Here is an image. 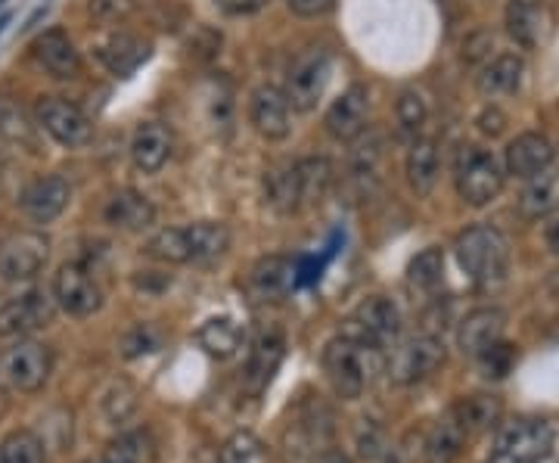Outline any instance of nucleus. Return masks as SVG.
Listing matches in <instances>:
<instances>
[{
    "label": "nucleus",
    "mask_w": 559,
    "mask_h": 463,
    "mask_svg": "<svg viewBox=\"0 0 559 463\" xmlns=\"http://www.w3.org/2000/svg\"><path fill=\"white\" fill-rule=\"evenodd\" d=\"M382 367H385V361H382V348H377V345L336 336L323 348V370L336 389V395L345 402L360 399L364 389L377 380Z\"/></svg>",
    "instance_id": "nucleus-1"
},
{
    "label": "nucleus",
    "mask_w": 559,
    "mask_h": 463,
    "mask_svg": "<svg viewBox=\"0 0 559 463\" xmlns=\"http://www.w3.org/2000/svg\"><path fill=\"white\" fill-rule=\"evenodd\" d=\"M457 252V264L463 268V274L476 283H498L503 281L507 268H510V249L503 234L495 227H466L454 242Z\"/></svg>",
    "instance_id": "nucleus-2"
},
{
    "label": "nucleus",
    "mask_w": 559,
    "mask_h": 463,
    "mask_svg": "<svg viewBox=\"0 0 559 463\" xmlns=\"http://www.w3.org/2000/svg\"><path fill=\"white\" fill-rule=\"evenodd\" d=\"M454 183L463 202L488 205L491 200H498V193L503 190V171L498 159L485 153L481 146H463L454 165Z\"/></svg>",
    "instance_id": "nucleus-3"
},
{
    "label": "nucleus",
    "mask_w": 559,
    "mask_h": 463,
    "mask_svg": "<svg viewBox=\"0 0 559 463\" xmlns=\"http://www.w3.org/2000/svg\"><path fill=\"white\" fill-rule=\"evenodd\" d=\"M333 75V54L323 47H308L305 54L296 57L289 66V79H286V100L299 112H311L323 97L326 84Z\"/></svg>",
    "instance_id": "nucleus-4"
},
{
    "label": "nucleus",
    "mask_w": 559,
    "mask_h": 463,
    "mask_svg": "<svg viewBox=\"0 0 559 463\" xmlns=\"http://www.w3.org/2000/svg\"><path fill=\"white\" fill-rule=\"evenodd\" d=\"M401 333V311L395 308L392 299L385 296H370L345 318L342 323L340 336H348V340H358V343L377 345V348H385L399 340Z\"/></svg>",
    "instance_id": "nucleus-5"
},
{
    "label": "nucleus",
    "mask_w": 559,
    "mask_h": 463,
    "mask_svg": "<svg viewBox=\"0 0 559 463\" xmlns=\"http://www.w3.org/2000/svg\"><path fill=\"white\" fill-rule=\"evenodd\" d=\"M50 370H53L50 348L32 343V340L10 345L0 355V380L10 389H16V392H38V389H44V383L50 380Z\"/></svg>",
    "instance_id": "nucleus-6"
},
{
    "label": "nucleus",
    "mask_w": 559,
    "mask_h": 463,
    "mask_svg": "<svg viewBox=\"0 0 559 463\" xmlns=\"http://www.w3.org/2000/svg\"><path fill=\"white\" fill-rule=\"evenodd\" d=\"M53 302L72 318H91L100 311L103 289L94 271L81 262H66L53 277Z\"/></svg>",
    "instance_id": "nucleus-7"
},
{
    "label": "nucleus",
    "mask_w": 559,
    "mask_h": 463,
    "mask_svg": "<svg viewBox=\"0 0 559 463\" xmlns=\"http://www.w3.org/2000/svg\"><path fill=\"white\" fill-rule=\"evenodd\" d=\"M50 256V240L38 230H16L0 242V277L10 283L32 281Z\"/></svg>",
    "instance_id": "nucleus-8"
},
{
    "label": "nucleus",
    "mask_w": 559,
    "mask_h": 463,
    "mask_svg": "<svg viewBox=\"0 0 559 463\" xmlns=\"http://www.w3.org/2000/svg\"><path fill=\"white\" fill-rule=\"evenodd\" d=\"M444 364V345L439 336H414L404 345L395 348L392 361H389V377L399 385H414L429 380L436 370Z\"/></svg>",
    "instance_id": "nucleus-9"
},
{
    "label": "nucleus",
    "mask_w": 559,
    "mask_h": 463,
    "mask_svg": "<svg viewBox=\"0 0 559 463\" xmlns=\"http://www.w3.org/2000/svg\"><path fill=\"white\" fill-rule=\"evenodd\" d=\"M498 451L522 463L547 461L554 451V426L540 417H525L516 424H507L498 436Z\"/></svg>",
    "instance_id": "nucleus-10"
},
{
    "label": "nucleus",
    "mask_w": 559,
    "mask_h": 463,
    "mask_svg": "<svg viewBox=\"0 0 559 463\" xmlns=\"http://www.w3.org/2000/svg\"><path fill=\"white\" fill-rule=\"evenodd\" d=\"M40 128L62 146H84L94 134L91 119L81 112L75 103L62 100V97H44L38 103Z\"/></svg>",
    "instance_id": "nucleus-11"
},
{
    "label": "nucleus",
    "mask_w": 559,
    "mask_h": 463,
    "mask_svg": "<svg viewBox=\"0 0 559 463\" xmlns=\"http://www.w3.org/2000/svg\"><path fill=\"white\" fill-rule=\"evenodd\" d=\"M249 121L264 141H286L293 131V106L274 84H261L249 100Z\"/></svg>",
    "instance_id": "nucleus-12"
},
{
    "label": "nucleus",
    "mask_w": 559,
    "mask_h": 463,
    "mask_svg": "<svg viewBox=\"0 0 559 463\" xmlns=\"http://www.w3.org/2000/svg\"><path fill=\"white\" fill-rule=\"evenodd\" d=\"M367 116H370V94H367L364 84H352L326 109L323 124H326V131L340 143H352L358 141L360 134L367 131Z\"/></svg>",
    "instance_id": "nucleus-13"
},
{
    "label": "nucleus",
    "mask_w": 559,
    "mask_h": 463,
    "mask_svg": "<svg viewBox=\"0 0 559 463\" xmlns=\"http://www.w3.org/2000/svg\"><path fill=\"white\" fill-rule=\"evenodd\" d=\"M53 305L57 302L44 296L40 289L0 305V336H25L38 327H47L53 321Z\"/></svg>",
    "instance_id": "nucleus-14"
},
{
    "label": "nucleus",
    "mask_w": 559,
    "mask_h": 463,
    "mask_svg": "<svg viewBox=\"0 0 559 463\" xmlns=\"http://www.w3.org/2000/svg\"><path fill=\"white\" fill-rule=\"evenodd\" d=\"M69 200H72V183L60 175H47V178H38L25 187L20 205L35 224H50L66 212Z\"/></svg>",
    "instance_id": "nucleus-15"
},
{
    "label": "nucleus",
    "mask_w": 559,
    "mask_h": 463,
    "mask_svg": "<svg viewBox=\"0 0 559 463\" xmlns=\"http://www.w3.org/2000/svg\"><path fill=\"white\" fill-rule=\"evenodd\" d=\"M97 60L116 75V79H128V75H134L143 62L150 60V54H153V47L146 44L138 35H131V32H112V35H106V38L97 44Z\"/></svg>",
    "instance_id": "nucleus-16"
},
{
    "label": "nucleus",
    "mask_w": 559,
    "mask_h": 463,
    "mask_svg": "<svg viewBox=\"0 0 559 463\" xmlns=\"http://www.w3.org/2000/svg\"><path fill=\"white\" fill-rule=\"evenodd\" d=\"M175 138L162 121H143L131 138V159L143 175H156L171 159Z\"/></svg>",
    "instance_id": "nucleus-17"
},
{
    "label": "nucleus",
    "mask_w": 559,
    "mask_h": 463,
    "mask_svg": "<svg viewBox=\"0 0 559 463\" xmlns=\"http://www.w3.org/2000/svg\"><path fill=\"white\" fill-rule=\"evenodd\" d=\"M35 60L53 75V79H79L81 57L75 50V44L69 40V35L62 28H47L38 40H35Z\"/></svg>",
    "instance_id": "nucleus-18"
},
{
    "label": "nucleus",
    "mask_w": 559,
    "mask_h": 463,
    "mask_svg": "<svg viewBox=\"0 0 559 463\" xmlns=\"http://www.w3.org/2000/svg\"><path fill=\"white\" fill-rule=\"evenodd\" d=\"M299 281V268L286 256H267L259 259L255 268L249 271V289L259 296L261 302L267 299H283Z\"/></svg>",
    "instance_id": "nucleus-19"
},
{
    "label": "nucleus",
    "mask_w": 559,
    "mask_h": 463,
    "mask_svg": "<svg viewBox=\"0 0 559 463\" xmlns=\"http://www.w3.org/2000/svg\"><path fill=\"white\" fill-rule=\"evenodd\" d=\"M554 162V146L540 134H520L516 141L507 146V175L513 178H535L540 171H547Z\"/></svg>",
    "instance_id": "nucleus-20"
},
{
    "label": "nucleus",
    "mask_w": 559,
    "mask_h": 463,
    "mask_svg": "<svg viewBox=\"0 0 559 463\" xmlns=\"http://www.w3.org/2000/svg\"><path fill=\"white\" fill-rule=\"evenodd\" d=\"M283 352H286V340L280 330H267L261 333L259 343L252 348V358H249V367H246V392L252 395H261L267 383L274 380L280 361H283Z\"/></svg>",
    "instance_id": "nucleus-21"
},
{
    "label": "nucleus",
    "mask_w": 559,
    "mask_h": 463,
    "mask_svg": "<svg viewBox=\"0 0 559 463\" xmlns=\"http://www.w3.org/2000/svg\"><path fill=\"white\" fill-rule=\"evenodd\" d=\"M503 323H507V314L500 308H476V311H469L460 321V348L476 358L481 348H488V345L498 343L500 336H503Z\"/></svg>",
    "instance_id": "nucleus-22"
},
{
    "label": "nucleus",
    "mask_w": 559,
    "mask_h": 463,
    "mask_svg": "<svg viewBox=\"0 0 559 463\" xmlns=\"http://www.w3.org/2000/svg\"><path fill=\"white\" fill-rule=\"evenodd\" d=\"M103 218L119 230H146L156 222V209L138 190H119V193H112V200L106 202Z\"/></svg>",
    "instance_id": "nucleus-23"
},
{
    "label": "nucleus",
    "mask_w": 559,
    "mask_h": 463,
    "mask_svg": "<svg viewBox=\"0 0 559 463\" xmlns=\"http://www.w3.org/2000/svg\"><path fill=\"white\" fill-rule=\"evenodd\" d=\"M466 439H469V432L460 426L454 414H448L444 420H439L426 432V439H423V463H454Z\"/></svg>",
    "instance_id": "nucleus-24"
},
{
    "label": "nucleus",
    "mask_w": 559,
    "mask_h": 463,
    "mask_svg": "<svg viewBox=\"0 0 559 463\" xmlns=\"http://www.w3.org/2000/svg\"><path fill=\"white\" fill-rule=\"evenodd\" d=\"M544 25H547L544 0H510L507 3V28L525 50H532L538 44Z\"/></svg>",
    "instance_id": "nucleus-25"
},
{
    "label": "nucleus",
    "mask_w": 559,
    "mask_h": 463,
    "mask_svg": "<svg viewBox=\"0 0 559 463\" xmlns=\"http://www.w3.org/2000/svg\"><path fill=\"white\" fill-rule=\"evenodd\" d=\"M264 197L271 202V209L280 215H289L299 209L301 197V178H299V162L293 165H277L264 175Z\"/></svg>",
    "instance_id": "nucleus-26"
},
{
    "label": "nucleus",
    "mask_w": 559,
    "mask_h": 463,
    "mask_svg": "<svg viewBox=\"0 0 559 463\" xmlns=\"http://www.w3.org/2000/svg\"><path fill=\"white\" fill-rule=\"evenodd\" d=\"M197 340H200L205 355H212V358H218V361H227V358H234L237 348H240L242 330L234 318H209V321L200 327Z\"/></svg>",
    "instance_id": "nucleus-27"
},
{
    "label": "nucleus",
    "mask_w": 559,
    "mask_h": 463,
    "mask_svg": "<svg viewBox=\"0 0 559 463\" xmlns=\"http://www.w3.org/2000/svg\"><path fill=\"white\" fill-rule=\"evenodd\" d=\"M187 242H190V262H215L230 249V230L221 222L190 224Z\"/></svg>",
    "instance_id": "nucleus-28"
},
{
    "label": "nucleus",
    "mask_w": 559,
    "mask_h": 463,
    "mask_svg": "<svg viewBox=\"0 0 559 463\" xmlns=\"http://www.w3.org/2000/svg\"><path fill=\"white\" fill-rule=\"evenodd\" d=\"M439 181V150L436 141H417L407 153V183L417 197H429Z\"/></svg>",
    "instance_id": "nucleus-29"
},
{
    "label": "nucleus",
    "mask_w": 559,
    "mask_h": 463,
    "mask_svg": "<svg viewBox=\"0 0 559 463\" xmlns=\"http://www.w3.org/2000/svg\"><path fill=\"white\" fill-rule=\"evenodd\" d=\"M522 75H525V62L516 57V54H500L498 60H491L485 66L479 79L481 94H513L522 84Z\"/></svg>",
    "instance_id": "nucleus-30"
},
{
    "label": "nucleus",
    "mask_w": 559,
    "mask_h": 463,
    "mask_svg": "<svg viewBox=\"0 0 559 463\" xmlns=\"http://www.w3.org/2000/svg\"><path fill=\"white\" fill-rule=\"evenodd\" d=\"M559 205V175H554L550 168L540 171L535 178H528V187L522 193L520 209L525 218H544L550 215Z\"/></svg>",
    "instance_id": "nucleus-31"
},
{
    "label": "nucleus",
    "mask_w": 559,
    "mask_h": 463,
    "mask_svg": "<svg viewBox=\"0 0 559 463\" xmlns=\"http://www.w3.org/2000/svg\"><path fill=\"white\" fill-rule=\"evenodd\" d=\"M460 420V426L476 436V432H485L491 426H498L500 420V399L498 395H469V399H460L451 411Z\"/></svg>",
    "instance_id": "nucleus-32"
},
{
    "label": "nucleus",
    "mask_w": 559,
    "mask_h": 463,
    "mask_svg": "<svg viewBox=\"0 0 559 463\" xmlns=\"http://www.w3.org/2000/svg\"><path fill=\"white\" fill-rule=\"evenodd\" d=\"M106 458L119 463H159V442H156V436L150 429L124 432L109 444Z\"/></svg>",
    "instance_id": "nucleus-33"
},
{
    "label": "nucleus",
    "mask_w": 559,
    "mask_h": 463,
    "mask_svg": "<svg viewBox=\"0 0 559 463\" xmlns=\"http://www.w3.org/2000/svg\"><path fill=\"white\" fill-rule=\"evenodd\" d=\"M441 281H444V252L436 246L423 249L417 259H411L407 264V283L414 289L432 293V289H439Z\"/></svg>",
    "instance_id": "nucleus-34"
},
{
    "label": "nucleus",
    "mask_w": 559,
    "mask_h": 463,
    "mask_svg": "<svg viewBox=\"0 0 559 463\" xmlns=\"http://www.w3.org/2000/svg\"><path fill=\"white\" fill-rule=\"evenodd\" d=\"M150 259L165 264L190 262V242H187V227H165L153 240L143 246Z\"/></svg>",
    "instance_id": "nucleus-35"
},
{
    "label": "nucleus",
    "mask_w": 559,
    "mask_h": 463,
    "mask_svg": "<svg viewBox=\"0 0 559 463\" xmlns=\"http://www.w3.org/2000/svg\"><path fill=\"white\" fill-rule=\"evenodd\" d=\"M44 458H47V448L32 429H13L0 442V463H44Z\"/></svg>",
    "instance_id": "nucleus-36"
},
{
    "label": "nucleus",
    "mask_w": 559,
    "mask_h": 463,
    "mask_svg": "<svg viewBox=\"0 0 559 463\" xmlns=\"http://www.w3.org/2000/svg\"><path fill=\"white\" fill-rule=\"evenodd\" d=\"M100 407L109 424H124L134 414V407H138V389L128 380H116L106 389V395L100 399Z\"/></svg>",
    "instance_id": "nucleus-37"
},
{
    "label": "nucleus",
    "mask_w": 559,
    "mask_h": 463,
    "mask_svg": "<svg viewBox=\"0 0 559 463\" xmlns=\"http://www.w3.org/2000/svg\"><path fill=\"white\" fill-rule=\"evenodd\" d=\"M476 361H479L481 373L488 380H503L507 373H513V367L520 361V352H516V345L498 340V343H491L488 348H481L479 355H476Z\"/></svg>",
    "instance_id": "nucleus-38"
},
{
    "label": "nucleus",
    "mask_w": 559,
    "mask_h": 463,
    "mask_svg": "<svg viewBox=\"0 0 559 463\" xmlns=\"http://www.w3.org/2000/svg\"><path fill=\"white\" fill-rule=\"evenodd\" d=\"M0 131L10 141L28 143V146L35 143V128L28 124V112L16 100H10V97H0Z\"/></svg>",
    "instance_id": "nucleus-39"
},
{
    "label": "nucleus",
    "mask_w": 559,
    "mask_h": 463,
    "mask_svg": "<svg viewBox=\"0 0 559 463\" xmlns=\"http://www.w3.org/2000/svg\"><path fill=\"white\" fill-rule=\"evenodd\" d=\"M221 463H267V454L252 432H234L221 448Z\"/></svg>",
    "instance_id": "nucleus-40"
},
{
    "label": "nucleus",
    "mask_w": 559,
    "mask_h": 463,
    "mask_svg": "<svg viewBox=\"0 0 559 463\" xmlns=\"http://www.w3.org/2000/svg\"><path fill=\"white\" fill-rule=\"evenodd\" d=\"M395 112H399V124L404 134H417L419 128L426 124V100L419 97L417 91H404L399 97Z\"/></svg>",
    "instance_id": "nucleus-41"
},
{
    "label": "nucleus",
    "mask_w": 559,
    "mask_h": 463,
    "mask_svg": "<svg viewBox=\"0 0 559 463\" xmlns=\"http://www.w3.org/2000/svg\"><path fill=\"white\" fill-rule=\"evenodd\" d=\"M124 358H138L143 352H153L159 345V336L150 330V327H134L128 336H124Z\"/></svg>",
    "instance_id": "nucleus-42"
},
{
    "label": "nucleus",
    "mask_w": 559,
    "mask_h": 463,
    "mask_svg": "<svg viewBox=\"0 0 559 463\" xmlns=\"http://www.w3.org/2000/svg\"><path fill=\"white\" fill-rule=\"evenodd\" d=\"M128 10H131V0H94L91 3V13L100 20H121V16H128Z\"/></svg>",
    "instance_id": "nucleus-43"
},
{
    "label": "nucleus",
    "mask_w": 559,
    "mask_h": 463,
    "mask_svg": "<svg viewBox=\"0 0 559 463\" xmlns=\"http://www.w3.org/2000/svg\"><path fill=\"white\" fill-rule=\"evenodd\" d=\"M286 3H289V10H293V13H299V16H308V20H314V16H323V13H330L336 0H286Z\"/></svg>",
    "instance_id": "nucleus-44"
},
{
    "label": "nucleus",
    "mask_w": 559,
    "mask_h": 463,
    "mask_svg": "<svg viewBox=\"0 0 559 463\" xmlns=\"http://www.w3.org/2000/svg\"><path fill=\"white\" fill-rule=\"evenodd\" d=\"M215 3L224 13H230V16H252V13H259L267 0H215Z\"/></svg>",
    "instance_id": "nucleus-45"
},
{
    "label": "nucleus",
    "mask_w": 559,
    "mask_h": 463,
    "mask_svg": "<svg viewBox=\"0 0 559 463\" xmlns=\"http://www.w3.org/2000/svg\"><path fill=\"white\" fill-rule=\"evenodd\" d=\"M503 124H507V119H503L500 109H485L479 116V128L485 134H491V138H498L500 131H503Z\"/></svg>",
    "instance_id": "nucleus-46"
},
{
    "label": "nucleus",
    "mask_w": 559,
    "mask_h": 463,
    "mask_svg": "<svg viewBox=\"0 0 559 463\" xmlns=\"http://www.w3.org/2000/svg\"><path fill=\"white\" fill-rule=\"evenodd\" d=\"M544 237H547V242L554 246L559 252V209H554L550 212V218H547V227H544Z\"/></svg>",
    "instance_id": "nucleus-47"
},
{
    "label": "nucleus",
    "mask_w": 559,
    "mask_h": 463,
    "mask_svg": "<svg viewBox=\"0 0 559 463\" xmlns=\"http://www.w3.org/2000/svg\"><path fill=\"white\" fill-rule=\"evenodd\" d=\"M485 463H522V461H516V458H510V454H503V451H498V454H495L491 461H485Z\"/></svg>",
    "instance_id": "nucleus-48"
},
{
    "label": "nucleus",
    "mask_w": 559,
    "mask_h": 463,
    "mask_svg": "<svg viewBox=\"0 0 559 463\" xmlns=\"http://www.w3.org/2000/svg\"><path fill=\"white\" fill-rule=\"evenodd\" d=\"M320 463H348V458H342V454H336V451H333V454H326V458H323Z\"/></svg>",
    "instance_id": "nucleus-49"
},
{
    "label": "nucleus",
    "mask_w": 559,
    "mask_h": 463,
    "mask_svg": "<svg viewBox=\"0 0 559 463\" xmlns=\"http://www.w3.org/2000/svg\"><path fill=\"white\" fill-rule=\"evenodd\" d=\"M103 463H119V461H112V458H103Z\"/></svg>",
    "instance_id": "nucleus-50"
},
{
    "label": "nucleus",
    "mask_w": 559,
    "mask_h": 463,
    "mask_svg": "<svg viewBox=\"0 0 559 463\" xmlns=\"http://www.w3.org/2000/svg\"><path fill=\"white\" fill-rule=\"evenodd\" d=\"M87 463H103V461H87Z\"/></svg>",
    "instance_id": "nucleus-51"
},
{
    "label": "nucleus",
    "mask_w": 559,
    "mask_h": 463,
    "mask_svg": "<svg viewBox=\"0 0 559 463\" xmlns=\"http://www.w3.org/2000/svg\"><path fill=\"white\" fill-rule=\"evenodd\" d=\"M0 3H3V0H0Z\"/></svg>",
    "instance_id": "nucleus-52"
}]
</instances>
